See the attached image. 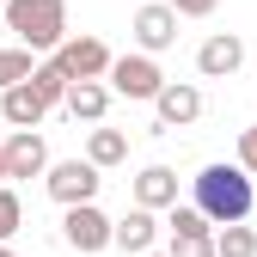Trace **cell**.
I'll list each match as a JSON object with an SVG mask.
<instances>
[{
	"instance_id": "6da1fadb",
	"label": "cell",
	"mask_w": 257,
	"mask_h": 257,
	"mask_svg": "<svg viewBox=\"0 0 257 257\" xmlns=\"http://www.w3.org/2000/svg\"><path fill=\"white\" fill-rule=\"evenodd\" d=\"M251 202H257V190H251V172L245 166H202L196 172V208L214 220V227L245 220Z\"/></svg>"
},
{
	"instance_id": "7a4b0ae2",
	"label": "cell",
	"mask_w": 257,
	"mask_h": 257,
	"mask_svg": "<svg viewBox=\"0 0 257 257\" xmlns=\"http://www.w3.org/2000/svg\"><path fill=\"white\" fill-rule=\"evenodd\" d=\"M7 31L31 55H49L68 37V0H7Z\"/></svg>"
},
{
	"instance_id": "3957f363",
	"label": "cell",
	"mask_w": 257,
	"mask_h": 257,
	"mask_svg": "<svg viewBox=\"0 0 257 257\" xmlns=\"http://www.w3.org/2000/svg\"><path fill=\"white\" fill-rule=\"evenodd\" d=\"M104 80H110V98H135V104H153V92L166 86V74H159V61H153L147 49H135V55H110Z\"/></svg>"
},
{
	"instance_id": "277c9868",
	"label": "cell",
	"mask_w": 257,
	"mask_h": 257,
	"mask_svg": "<svg viewBox=\"0 0 257 257\" xmlns=\"http://www.w3.org/2000/svg\"><path fill=\"white\" fill-rule=\"evenodd\" d=\"M98 166L92 159H49L43 166V190L61 202V208H74V202H98Z\"/></svg>"
},
{
	"instance_id": "5b68a950",
	"label": "cell",
	"mask_w": 257,
	"mask_h": 257,
	"mask_svg": "<svg viewBox=\"0 0 257 257\" xmlns=\"http://www.w3.org/2000/svg\"><path fill=\"white\" fill-rule=\"evenodd\" d=\"M61 239H68V251H80V257H98V251H110V214L98 202H74L68 214H61Z\"/></svg>"
},
{
	"instance_id": "8992f818",
	"label": "cell",
	"mask_w": 257,
	"mask_h": 257,
	"mask_svg": "<svg viewBox=\"0 0 257 257\" xmlns=\"http://www.w3.org/2000/svg\"><path fill=\"white\" fill-rule=\"evenodd\" d=\"M49 55L61 61L68 80H104V68H110V43L104 37H61Z\"/></svg>"
},
{
	"instance_id": "52a82bcc",
	"label": "cell",
	"mask_w": 257,
	"mask_h": 257,
	"mask_svg": "<svg viewBox=\"0 0 257 257\" xmlns=\"http://www.w3.org/2000/svg\"><path fill=\"white\" fill-rule=\"evenodd\" d=\"M172 257H214V220L190 202V208H178L172 202Z\"/></svg>"
},
{
	"instance_id": "ba28073f",
	"label": "cell",
	"mask_w": 257,
	"mask_h": 257,
	"mask_svg": "<svg viewBox=\"0 0 257 257\" xmlns=\"http://www.w3.org/2000/svg\"><path fill=\"white\" fill-rule=\"evenodd\" d=\"M153 110H159V128H190L202 116V92L190 86V80H166L153 92Z\"/></svg>"
},
{
	"instance_id": "9c48e42d",
	"label": "cell",
	"mask_w": 257,
	"mask_h": 257,
	"mask_svg": "<svg viewBox=\"0 0 257 257\" xmlns=\"http://www.w3.org/2000/svg\"><path fill=\"white\" fill-rule=\"evenodd\" d=\"M239 68H245V43L233 37V31L202 37V49H196V74H202V80H233Z\"/></svg>"
},
{
	"instance_id": "30bf717a",
	"label": "cell",
	"mask_w": 257,
	"mask_h": 257,
	"mask_svg": "<svg viewBox=\"0 0 257 257\" xmlns=\"http://www.w3.org/2000/svg\"><path fill=\"white\" fill-rule=\"evenodd\" d=\"M0 153H7V178H43L49 166V147L37 128H13V141H0Z\"/></svg>"
},
{
	"instance_id": "8fae6325",
	"label": "cell",
	"mask_w": 257,
	"mask_h": 257,
	"mask_svg": "<svg viewBox=\"0 0 257 257\" xmlns=\"http://www.w3.org/2000/svg\"><path fill=\"white\" fill-rule=\"evenodd\" d=\"M135 43H141L147 55H159V49L178 43V13L166 7V0H147V7L135 13Z\"/></svg>"
},
{
	"instance_id": "7c38bea8",
	"label": "cell",
	"mask_w": 257,
	"mask_h": 257,
	"mask_svg": "<svg viewBox=\"0 0 257 257\" xmlns=\"http://www.w3.org/2000/svg\"><path fill=\"white\" fill-rule=\"evenodd\" d=\"M49 116V104L37 98V86L31 80H13L7 92H0V122H13V128H37Z\"/></svg>"
},
{
	"instance_id": "4fadbf2b",
	"label": "cell",
	"mask_w": 257,
	"mask_h": 257,
	"mask_svg": "<svg viewBox=\"0 0 257 257\" xmlns=\"http://www.w3.org/2000/svg\"><path fill=\"white\" fill-rule=\"evenodd\" d=\"M153 239H159V220H153V208H141V202L128 208L122 220H110V245H116V251H135V257H141V251H153Z\"/></svg>"
},
{
	"instance_id": "5bb4252c",
	"label": "cell",
	"mask_w": 257,
	"mask_h": 257,
	"mask_svg": "<svg viewBox=\"0 0 257 257\" xmlns=\"http://www.w3.org/2000/svg\"><path fill=\"white\" fill-rule=\"evenodd\" d=\"M61 110H68L74 122H104V110H110V86H104V80H74L68 98H61Z\"/></svg>"
},
{
	"instance_id": "9a60e30c",
	"label": "cell",
	"mask_w": 257,
	"mask_h": 257,
	"mask_svg": "<svg viewBox=\"0 0 257 257\" xmlns=\"http://www.w3.org/2000/svg\"><path fill=\"white\" fill-rule=\"evenodd\" d=\"M135 202L153 208V214L172 208V202H178V172H172V166H147V172H135Z\"/></svg>"
},
{
	"instance_id": "2e32d148",
	"label": "cell",
	"mask_w": 257,
	"mask_h": 257,
	"mask_svg": "<svg viewBox=\"0 0 257 257\" xmlns=\"http://www.w3.org/2000/svg\"><path fill=\"white\" fill-rule=\"evenodd\" d=\"M86 159H92L98 172L122 166V159H128V135H122V128H104V122H92V141H86Z\"/></svg>"
},
{
	"instance_id": "e0dca14e",
	"label": "cell",
	"mask_w": 257,
	"mask_h": 257,
	"mask_svg": "<svg viewBox=\"0 0 257 257\" xmlns=\"http://www.w3.org/2000/svg\"><path fill=\"white\" fill-rule=\"evenodd\" d=\"M31 86H37V98H43V104L55 110L61 98H68V86H74V80H68V74H61V61H55V55H43V61H37V68H31Z\"/></svg>"
},
{
	"instance_id": "ac0fdd59",
	"label": "cell",
	"mask_w": 257,
	"mask_h": 257,
	"mask_svg": "<svg viewBox=\"0 0 257 257\" xmlns=\"http://www.w3.org/2000/svg\"><path fill=\"white\" fill-rule=\"evenodd\" d=\"M214 257H257V233L245 220H227V227H214Z\"/></svg>"
},
{
	"instance_id": "d6986e66",
	"label": "cell",
	"mask_w": 257,
	"mask_h": 257,
	"mask_svg": "<svg viewBox=\"0 0 257 257\" xmlns=\"http://www.w3.org/2000/svg\"><path fill=\"white\" fill-rule=\"evenodd\" d=\"M25 227V202H19V190L13 184H0V245H13Z\"/></svg>"
},
{
	"instance_id": "ffe728a7",
	"label": "cell",
	"mask_w": 257,
	"mask_h": 257,
	"mask_svg": "<svg viewBox=\"0 0 257 257\" xmlns=\"http://www.w3.org/2000/svg\"><path fill=\"white\" fill-rule=\"evenodd\" d=\"M31 68H37V61H31L25 43H19V49H0V92H7L13 80H31Z\"/></svg>"
},
{
	"instance_id": "44dd1931",
	"label": "cell",
	"mask_w": 257,
	"mask_h": 257,
	"mask_svg": "<svg viewBox=\"0 0 257 257\" xmlns=\"http://www.w3.org/2000/svg\"><path fill=\"white\" fill-rule=\"evenodd\" d=\"M239 166H245V172L257 178V122H251L245 135H239Z\"/></svg>"
},
{
	"instance_id": "7402d4cb",
	"label": "cell",
	"mask_w": 257,
	"mask_h": 257,
	"mask_svg": "<svg viewBox=\"0 0 257 257\" xmlns=\"http://www.w3.org/2000/svg\"><path fill=\"white\" fill-rule=\"evenodd\" d=\"M166 7H172L178 19H208V13H214V0H166Z\"/></svg>"
},
{
	"instance_id": "603a6c76",
	"label": "cell",
	"mask_w": 257,
	"mask_h": 257,
	"mask_svg": "<svg viewBox=\"0 0 257 257\" xmlns=\"http://www.w3.org/2000/svg\"><path fill=\"white\" fill-rule=\"evenodd\" d=\"M0 184H7V153H0Z\"/></svg>"
},
{
	"instance_id": "cb8c5ba5",
	"label": "cell",
	"mask_w": 257,
	"mask_h": 257,
	"mask_svg": "<svg viewBox=\"0 0 257 257\" xmlns=\"http://www.w3.org/2000/svg\"><path fill=\"white\" fill-rule=\"evenodd\" d=\"M0 257H19V251H13V245H0Z\"/></svg>"
},
{
	"instance_id": "d4e9b609",
	"label": "cell",
	"mask_w": 257,
	"mask_h": 257,
	"mask_svg": "<svg viewBox=\"0 0 257 257\" xmlns=\"http://www.w3.org/2000/svg\"><path fill=\"white\" fill-rule=\"evenodd\" d=\"M141 257H172V251H141Z\"/></svg>"
}]
</instances>
